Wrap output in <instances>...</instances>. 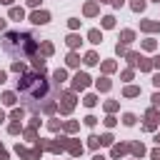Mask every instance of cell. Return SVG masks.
<instances>
[{
    "mask_svg": "<svg viewBox=\"0 0 160 160\" xmlns=\"http://www.w3.org/2000/svg\"><path fill=\"white\" fill-rule=\"evenodd\" d=\"M50 90H52L50 80L42 72H28V75H22L18 80V92L25 98V102H28V108L32 112H38L40 105H42V100L50 98Z\"/></svg>",
    "mask_w": 160,
    "mask_h": 160,
    "instance_id": "6da1fadb",
    "label": "cell"
},
{
    "mask_svg": "<svg viewBox=\"0 0 160 160\" xmlns=\"http://www.w3.org/2000/svg\"><path fill=\"white\" fill-rule=\"evenodd\" d=\"M2 50H5L15 62H20V60H28L30 55L38 52V40H35L30 32L10 30V32H5V38H2Z\"/></svg>",
    "mask_w": 160,
    "mask_h": 160,
    "instance_id": "7a4b0ae2",
    "label": "cell"
},
{
    "mask_svg": "<svg viewBox=\"0 0 160 160\" xmlns=\"http://www.w3.org/2000/svg\"><path fill=\"white\" fill-rule=\"evenodd\" d=\"M88 82H90V78H88L85 72H78V75L72 78V88H75V90H82V88H88Z\"/></svg>",
    "mask_w": 160,
    "mask_h": 160,
    "instance_id": "3957f363",
    "label": "cell"
},
{
    "mask_svg": "<svg viewBox=\"0 0 160 160\" xmlns=\"http://www.w3.org/2000/svg\"><path fill=\"white\" fill-rule=\"evenodd\" d=\"M18 155H22L25 160H40V145H38V150H25L18 145Z\"/></svg>",
    "mask_w": 160,
    "mask_h": 160,
    "instance_id": "277c9868",
    "label": "cell"
},
{
    "mask_svg": "<svg viewBox=\"0 0 160 160\" xmlns=\"http://www.w3.org/2000/svg\"><path fill=\"white\" fill-rule=\"evenodd\" d=\"M48 20H50V15H48L45 10H38V12L30 15V22H35V25H45Z\"/></svg>",
    "mask_w": 160,
    "mask_h": 160,
    "instance_id": "5b68a950",
    "label": "cell"
},
{
    "mask_svg": "<svg viewBox=\"0 0 160 160\" xmlns=\"http://www.w3.org/2000/svg\"><path fill=\"white\" fill-rule=\"evenodd\" d=\"M72 105H75V95H72V92L62 95V112H70V110H72Z\"/></svg>",
    "mask_w": 160,
    "mask_h": 160,
    "instance_id": "8992f818",
    "label": "cell"
},
{
    "mask_svg": "<svg viewBox=\"0 0 160 160\" xmlns=\"http://www.w3.org/2000/svg\"><path fill=\"white\" fill-rule=\"evenodd\" d=\"M88 38H90V42H95V45H98V42L102 40V35H100V30H90V32H88Z\"/></svg>",
    "mask_w": 160,
    "mask_h": 160,
    "instance_id": "52a82bcc",
    "label": "cell"
},
{
    "mask_svg": "<svg viewBox=\"0 0 160 160\" xmlns=\"http://www.w3.org/2000/svg\"><path fill=\"white\" fill-rule=\"evenodd\" d=\"M68 150H70L72 155H80V152H82V145H80V142H68Z\"/></svg>",
    "mask_w": 160,
    "mask_h": 160,
    "instance_id": "ba28073f",
    "label": "cell"
},
{
    "mask_svg": "<svg viewBox=\"0 0 160 160\" xmlns=\"http://www.w3.org/2000/svg\"><path fill=\"white\" fill-rule=\"evenodd\" d=\"M22 15H25L22 8H12V10H10V18H12V20H22Z\"/></svg>",
    "mask_w": 160,
    "mask_h": 160,
    "instance_id": "9c48e42d",
    "label": "cell"
},
{
    "mask_svg": "<svg viewBox=\"0 0 160 160\" xmlns=\"http://www.w3.org/2000/svg\"><path fill=\"white\" fill-rule=\"evenodd\" d=\"M32 65H35V70H38V72H42V70H45V60H42L40 55H38V58L32 60Z\"/></svg>",
    "mask_w": 160,
    "mask_h": 160,
    "instance_id": "30bf717a",
    "label": "cell"
},
{
    "mask_svg": "<svg viewBox=\"0 0 160 160\" xmlns=\"http://www.w3.org/2000/svg\"><path fill=\"white\" fill-rule=\"evenodd\" d=\"M125 95H128V98H135V95H140V88L130 85V88H125Z\"/></svg>",
    "mask_w": 160,
    "mask_h": 160,
    "instance_id": "8fae6325",
    "label": "cell"
},
{
    "mask_svg": "<svg viewBox=\"0 0 160 160\" xmlns=\"http://www.w3.org/2000/svg\"><path fill=\"white\" fill-rule=\"evenodd\" d=\"M140 28H142V30H160V22H148V20H145Z\"/></svg>",
    "mask_w": 160,
    "mask_h": 160,
    "instance_id": "7c38bea8",
    "label": "cell"
},
{
    "mask_svg": "<svg viewBox=\"0 0 160 160\" xmlns=\"http://www.w3.org/2000/svg\"><path fill=\"white\" fill-rule=\"evenodd\" d=\"M95 12H98V5L95 2H88L85 5V15H95Z\"/></svg>",
    "mask_w": 160,
    "mask_h": 160,
    "instance_id": "4fadbf2b",
    "label": "cell"
},
{
    "mask_svg": "<svg viewBox=\"0 0 160 160\" xmlns=\"http://www.w3.org/2000/svg\"><path fill=\"white\" fill-rule=\"evenodd\" d=\"M78 62H80V58H78L75 52H70V55H68V65H70V68H75Z\"/></svg>",
    "mask_w": 160,
    "mask_h": 160,
    "instance_id": "5bb4252c",
    "label": "cell"
},
{
    "mask_svg": "<svg viewBox=\"0 0 160 160\" xmlns=\"http://www.w3.org/2000/svg\"><path fill=\"white\" fill-rule=\"evenodd\" d=\"M98 88H100V90H110V80H108V78H100V80H98Z\"/></svg>",
    "mask_w": 160,
    "mask_h": 160,
    "instance_id": "9a60e30c",
    "label": "cell"
},
{
    "mask_svg": "<svg viewBox=\"0 0 160 160\" xmlns=\"http://www.w3.org/2000/svg\"><path fill=\"white\" fill-rule=\"evenodd\" d=\"M2 102H5V105H15V95H12V92H5V95H2Z\"/></svg>",
    "mask_w": 160,
    "mask_h": 160,
    "instance_id": "2e32d148",
    "label": "cell"
},
{
    "mask_svg": "<svg viewBox=\"0 0 160 160\" xmlns=\"http://www.w3.org/2000/svg\"><path fill=\"white\" fill-rule=\"evenodd\" d=\"M132 10H135V12L145 10V0H132Z\"/></svg>",
    "mask_w": 160,
    "mask_h": 160,
    "instance_id": "e0dca14e",
    "label": "cell"
},
{
    "mask_svg": "<svg viewBox=\"0 0 160 160\" xmlns=\"http://www.w3.org/2000/svg\"><path fill=\"white\" fill-rule=\"evenodd\" d=\"M68 45H70V48H78V45H80V38H78V35H70V38H68Z\"/></svg>",
    "mask_w": 160,
    "mask_h": 160,
    "instance_id": "ac0fdd59",
    "label": "cell"
},
{
    "mask_svg": "<svg viewBox=\"0 0 160 160\" xmlns=\"http://www.w3.org/2000/svg\"><path fill=\"white\" fill-rule=\"evenodd\" d=\"M85 62H88V65H95V62H98V55H95V52H88V55H85Z\"/></svg>",
    "mask_w": 160,
    "mask_h": 160,
    "instance_id": "d6986e66",
    "label": "cell"
},
{
    "mask_svg": "<svg viewBox=\"0 0 160 160\" xmlns=\"http://www.w3.org/2000/svg\"><path fill=\"white\" fill-rule=\"evenodd\" d=\"M52 78H55V82H62V80H65V70H55Z\"/></svg>",
    "mask_w": 160,
    "mask_h": 160,
    "instance_id": "ffe728a7",
    "label": "cell"
},
{
    "mask_svg": "<svg viewBox=\"0 0 160 160\" xmlns=\"http://www.w3.org/2000/svg\"><path fill=\"white\" fill-rule=\"evenodd\" d=\"M125 150H128L125 145H115V148H112V155H115V158H120V155H122Z\"/></svg>",
    "mask_w": 160,
    "mask_h": 160,
    "instance_id": "44dd1931",
    "label": "cell"
},
{
    "mask_svg": "<svg viewBox=\"0 0 160 160\" xmlns=\"http://www.w3.org/2000/svg\"><path fill=\"white\" fill-rule=\"evenodd\" d=\"M102 25H105V28H112V25H115V18H112V15L102 18Z\"/></svg>",
    "mask_w": 160,
    "mask_h": 160,
    "instance_id": "7402d4cb",
    "label": "cell"
},
{
    "mask_svg": "<svg viewBox=\"0 0 160 160\" xmlns=\"http://www.w3.org/2000/svg\"><path fill=\"white\" fill-rule=\"evenodd\" d=\"M122 122H125V125H132V122H135V115H132V112L122 115Z\"/></svg>",
    "mask_w": 160,
    "mask_h": 160,
    "instance_id": "603a6c76",
    "label": "cell"
},
{
    "mask_svg": "<svg viewBox=\"0 0 160 160\" xmlns=\"http://www.w3.org/2000/svg\"><path fill=\"white\" fill-rule=\"evenodd\" d=\"M132 38H135V35H132V30H125V32H122V42H130Z\"/></svg>",
    "mask_w": 160,
    "mask_h": 160,
    "instance_id": "cb8c5ba5",
    "label": "cell"
},
{
    "mask_svg": "<svg viewBox=\"0 0 160 160\" xmlns=\"http://www.w3.org/2000/svg\"><path fill=\"white\" fill-rule=\"evenodd\" d=\"M42 55H52V45L50 42H42Z\"/></svg>",
    "mask_w": 160,
    "mask_h": 160,
    "instance_id": "d4e9b609",
    "label": "cell"
},
{
    "mask_svg": "<svg viewBox=\"0 0 160 160\" xmlns=\"http://www.w3.org/2000/svg\"><path fill=\"white\" fill-rule=\"evenodd\" d=\"M95 102H98V98H95V95H88V98H85V105H88V108H92Z\"/></svg>",
    "mask_w": 160,
    "mask_h": 160,
    "instance_id": "484cf974",
    "label": "cell"
},
{
    "mask_svg": "<svg viewBox=\"0 0 160 160\" xmlns=\"http://www.w3.org/2000/svg\"><path fill=\"white\" fill-rule=\"evenodd\" d=\"M110 142H112V135H110V132H108V135H102V138H100V145H110Z\"/></svg>",
    "mask_w": 160,
    "mask_h": 160,
    "instance_id": "4316f807",
    "label": "cell"
},
{
    "mask_svg": "<svg viewBox=\"0 0 160 160\" xmlns=\"http://www.w3.org/2000/svg\"><path fill=\"white\" fill-rule=\"evenodd\" d=\"M88 145H90V148H98V145H100V138H98V135H90V142H88Z\"/></svg>",
    "mask_w": 160,
    "mask_h": 160,
    "instance_id": "83f0119b",
    "label": "cell"
},
{
    "mask_svg": "<svg viewBox=\"0 0 160 160\" xmlns=\"http://www.w3.org/2000/svg\"><path fill=\"white\" fill-rule=\"evenodd\" d=\"M12 70H15V72H22L25 65H22V62H12Z\"/></svg>",
    "mask_w": 160,
    "mask_h": 160,
    "instance_id": "f1b7e54d",
    "label": "cell"
},
{
    "mask_svg": "<svg viewBox=\"0 0 160 160\" xmlns=\"http://www.w3.org/2000/svg\"><path fill=\"white\" fill-rule=\"evenodd\" d=\"M12 120H22V108L20 110H12Z\"/></svg>",
    "mask_w": 160,
    "mask_h": 160,
    "instance_id": "f546056e",
    "label": "cell"
},
{
    "mask_svg": "<svg viewBox=\"0 0 160 160\" xmlns=\"http://www.w3.org/2000/svg\"><path fill=\"white\" fill-rule=\"evenodd\" d=\"M132 152H135V155H142L145 148H142V145H132Z\"/></svg>",
    "mask_w": 160,
    "mask_h": 160,
    "instance_id": "4dcf8cb0",
    "label": "cell"
},
{
    "mask_svg": "<svg viewBox=\"0 0 160 160\" xmlns=\"http://www.w3.org/2000/svg\"><path fill=\"white\" fill-rule=\"evenodd\" d=\"M8 130H10V132H12V135H15V132H20V125H18V122H12V125H10V128H8Z\"/></svg>",
    "mask_w": 160,
    "mask_h": 160,
    "instance_id": "1f68e13d",
    "label": "cell"
},
{
    "mask_svg": "<svg viewBox=\"0 0 160 160\" xmlns=\"http://www.w3.org/2000/svg\"><path fill=\"white\" fill-rule=\"evenodd\" d=\"M140 60H142V58H140ZM140 70H150V62H148V60H142V62H140Z\"/></svg>",
    "mask_w": 160,
    "mask_h": 160,
    "instance_id": "d6a6232c",
    "label": "cell"
},
{
    "mask_svg": "<svg viewBox=\"0 0 160 160\" xmlns=\"http://www.w3.org/2000/svg\"><path fill=\"white\" fill-rule=\"evenodd\" d=\"M85 122H88V125H90V128H92V125H95V122H98V120H95V118H92V115H88V118H85Z\"/></svg>",
    "mask_w": 160,
    "mask_h": 160,
    "instance_id": "836d02e7",
    "label": "cell"
},
{
    "mask_svg": "<svg viewBox=\"0 0 160 160\" xmlns=\"http://www.w3.org/2000/svg\"><path fill=\"white\" fill-rule=\"evenodd\" d=\"M152 102H155V105H160V92H155V95H152Z\"/></svg>",
    "mask_w": 160,
    "mask_h": 160,
    "instance_id": "e575fe53",
    "label": "cell"
},
{
    "mask_svg": "<svg viewBox=\"0 0 160 160\" xmlns=\"http://www.w3.org/2000/svg\"><path fill=\"white\" fill-rule=\"evenodd\" d=\"M152 160H160V148H158V150H152Z\"/></svg>",
    "mask_w": 160,
    "mask_h": 160,
    "instance_id": "d590c367",
    "label": "cell"
},
{
    "mask_svg": "<svg viewBox=\"0 0 160 160\" xmlns=\"http://www.w3.org/2000/svg\"><path fill=\"white\" fill-rule=\"evenodd\" d=\"M5 82V70H0V85Z\"/></svg>",
    "mask_w": 160,
    "mask_h": 160,
    "instance_id": "8d00e7d4",
    "label": "cell"
},
{
    "mask_svg": "<svg viewBox=\"0 0 160 160\" xmlns=\"http://www.w3.org/2000/svg\"><path fill=\"white\" fill-rule=\"evenodd\" d=\"M112 5H115V8H120V5H122V0H112Z\"/></svg>",
    "mask_w": 160,
    "mask_h": 160,
    "instance_id": "74e56055",
    "label": "cell"
},
{
    "mask_svg": "<svg viewBox=\"0 0 160 160\" xmlns=\"http://www.w3.org/2000/svg\"><path fill=\"white\" fill-rule=\"evenodd\" d=\"M152 82H155V85L160 88V75H155V80H152Z\"/></svg>",
    "mask_w": 160,
    "mask_h": 160,
    "instance_id": "f35d334b",
    "label": "cell"
},
{
    "mask_svg": "<svg viewBox=\"0 0 160 160\" xmlns=\"http://www.w3.org/2000/svg\"><path fill=\"white\" fill-rule=\"evenodd\" d=\"M38 2H40V0H28V5H38Z\"/></svg>",
    "mask_w": 160,
    "mask_h": 160,
    "instance_id": "ab89813d",
    "label": "cell"
},
{
    "mask_svg": "<svg viewBox=\"0 0 160 160\" xmlns=\"http://www.w3.org/2000/svg\"><path fill=\"white\" fill-rule=\"evenodd\" d=\"M2 120H5V112H2V110H0V122H2Z\"/></svg>",
    "mask_w": 160,
    "mask_h": 160,
    "instance_id": "60d3db41",
    "label": "cell"
},
{
    "mask_svg": "<svg viewBox=\"0 0 160 160\" xmlns=\"http://www.w3.org/2000/svg\"><path fill=\"white\" fill-rule=\"evenodd\" d=\"M92 160H105V158H102V155H95V158H92Z\"/></svg>",
    "mask_w": 160,
    "mask_h": 160,
    "instance_id": "b9f144b4",
    "label": "cell"
},
{
    "mask_svg": "<svg viewBox=\"0 0 160 160\" xmlns=\"http://www.w3.org/2000/svg\"><path fill=\"white\" fill-rule=\"evenodd\" d=\"M155 65H158V68H160V58H155Z\"/></svg>",
    "mask_w": 160,
    "mask_h": 160,
    "instance_id": "7bdbcfd3",
    "label": "cell"
},
{
    "mask_svg": "<svg viewBox=\"0 0 160 160\" xmlns=\"http://www.w3.org/2000/svg\"><path fill=\"white\" fill-rule=\"evenodd\" d=\"M2 28H5V20H0V30H2Z\"/></svg>",
    "mask_w": 160,
    "mask_h": 160,
    "instance_id": "ee69618b",
    "label": "cell"
},
{
    "mask_svg": "<svg viewBox=\"0 0 160 160\" xmlns=\"http://www.w3.org/2000/svg\"><path fill=\"white\" fill-rule=\"evenodd\" d=\"M0 2H5V5H10V2H12V0H0Z\"/></svg>",
    "mask_w": 160,
    "mask_h": 160,
    "instance_id": "f6af8a7d",
    "label": "cell"
},
{
    "mask_svg": "<svg viewBox=\"0 0 160 160\" xmlns=\"http://www.w3.org/2000/svg\"><path fill=\"white\" fill-rule=\"evenodd\" d=\"M155 140H158V142H160V135H158V138H155Z\"/></svg>",
    "mask_w": 160,
    "mask_h": 160,
    "instance_id": "bcb514c9",
    "label": "cell"
}]
</instances>
